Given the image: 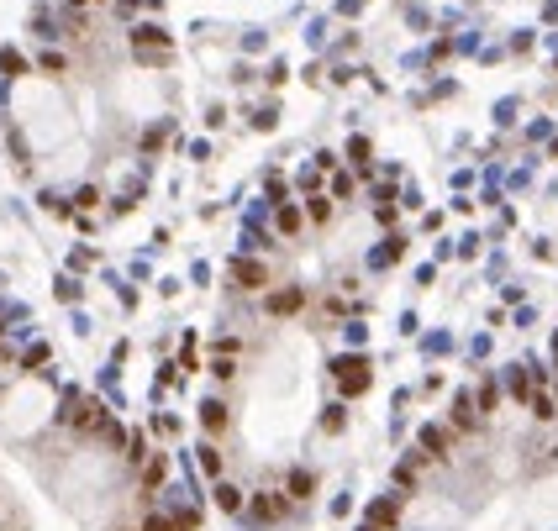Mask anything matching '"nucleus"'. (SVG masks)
<instances>
[{
	"label": "nucleus",
	"mask_w": 558,
	"mask_h": 531,
	"mask_svg": "<svg viewBox=\"0 0 558 531\" xmlns=\"http://www.w3.org/2000/svg\"><path fill=\"white\" fill-rule=\"evenodd\" d=\"M69 421H74V427H85V431H105V427H111L105 410H100V400H79V395L69 400Z\"/></svg>",
	"instance_id": "f257e3e1"
},
{
	"label": "nucleus",
	"mask_w": 558,
	"mask_h": 531,
	"mask_svg": "<svg viewBox=\"0 0 558 531\" xmlns=\"http://www.w3.org/2000/svg\"><path fill=\"white\" fill-rule=\"evenodd\" d=\"M337 384H342V395H364L369 390V368L358 363V358H342L337 363Z\"/></svg>",
	"instance_id": "f03ea898"
},
{
	"label": "nucleus",
	"mask_w": 558,
	"mask_h": 531,
	"mask_svg": "<svg viewBox=\"0 0 558 531\" xmlns=\"http://www.w3.org/2000/svg\"><path fill=\"white\" fill-rule=\"evenodd\" d=\"M285 510H290V495H279V489H263V495H253V515H258V521H279Z\"/></svg>",
	"instance_id": "7ed1b4c3"
},
{
	"label": "nucleus",
	"mask_w": 558,
	"mask_h": 531,
	"mask_svg": "<svg viewBox=\"0 0 558 531\" xmlns=\"http://www.w3.org/2000/svg\"><path fill=\"white\" fill-rule=\"evenodd\" d=\"M364 526H374V531H390L395 526V500H384V505H374V510H369V521Z\"/></svg>",
	"instance_id": "20e7f679"
},
{
	"label": "nucleus",
	"mask_w": 558,
	"mask_h": 531,
	"mask_svg": "<svg viewBox=\"0 0 558 531\" xmlns=\"http://www.w3.org/2000/svg\"><path fill=\"white\" fill-rule=\"evenodd\" d=\"M421 447H427L432 458H443V453H448V431H437V427H427V431H421Z\"/></svg>",
	"instance_id": "39448f33"
},
{
	"label": "nucleus",
	"mask_w": 558,
	"mask_h": 531,
	"mask_svg": "<svg viewBox=\"0 0 558 531\" xmlns=\"http://www.w3.org/2000/svg\"><path fill=\"white\" fill-rule=\"evenodd\" d=\"M216 505H221V510H243V495H237L232 484H221V489H216Z\"/></svg>",
	"instance_id": "423d86ee"
},
{
	"label": "nucleus",
	"mask_w": 558,
	"mask_h": 531,
	"mask_svg": "<svg viewBox=\"0 0 558 531\" xmlns=\"http://www.w3.org/2000/svg\"><path fill=\"white\" fill-rule=\"evenodd\" d=\"M237 279H243L248 289H258L263 284V269H258V263H237Z\"/></svg>",
	"instance_id": "0eeeda50"
},
{
	"label": "nucleus",
	"mask_w": 558,
	"mask_h": 531,
	"mask_svg": "<svg viewBox=\"0 0 558 531\" xmlns=\"http://www.w3.org/2000/svg\"><path fill=\"white\" fill-rule=\"evenodd\" d=\"M295 305H300V295L290 289V295H274V300H269V311H274V316H285V311H295Z\"/></svg>",
	"instance_id": "6e6552de"
},
{
	"label": "nucleus",
	"mask_w": 558,
	"mask_h": 531,
	"mask_svg": "<svg viewBox=\"0 0 558 531\" xmlns=\"http://www.w3.org/2000/svg\"><path fill=\"white\" fill-rule=\"evenodd\" d=\"M137 43L153 48V43H164V32H158V26H137Z\"/></svg>",
	"instance_id": "1a4fd4ad"
},
{
	"label": "nucleus",
	"mask_w": 558,
	"mask_h": 531,
	"mask_svg": "<svg viewBox=\"0 0 558 531\" xmlns=\"http://www.w3.org/2000/svg\"><path fill=\"white\" fill-rule=\"evenodd\" d=\"M206 427H211V431H221V427H227V416H221V405H206Z\"/></svg>",
	"instance_id": "9d476101"
},
{
	"label": "nucleus",
	"mask_w": 558,
	"mask_h": 531,
	"mask_svg": "<svg viewBox=\"0 0 558 531\" xmlns=\"http://www.w3.org/2000/svg\"><path fill=\"white\" fill-rule=\"evenodd\" d=\"M305 489H311V473H290V495H295V500H300V495H305Z\"/></svg>",
	"instance_id": "9b49d317"
},
{
	"label": "nucleus",
	"mask_w": 558,
	"mask_h": 531,
	"mask_svg": "<svg viewBox=\"0 0 558 531\" xmlns=\"http://www.w3.org/2000/svg\"><path fill=\"white\" fill-rule=\"evenodd\" d=\"M158 479H164V463H158V458H153V463H148V468H142V484H148V489H153Z\"/></svg>",
	"instance_id": "f8f14e48"
},
{
	"label": "nucleus",
	"mask_w": 558,
	"mask_h": 531,
	"mask_svg": "<svg viewBox=\"0 0 558 531\" xmlns=\"http://www.w3.org/2000/svg\"><path fill=\"white\" fill-rule=\"evenodd\" d=\"M201 468H206V473H221V458L211 453V447H206V453H201Z\"/></svg>",
	"instance_id": "ddd939ff"
},
{
	"label": "nucleus",
	"mask_w": 558,
	"mask_h": 531,
	"mask_svg": "<svg viewBox=\"0 0 558 531\" xmlns=\"http://www.w3.org/2000/svg\"><path fill=\"white\" fill-rule=\"evenodd\" d=\"M148 531H179V521H164V515H148Z\"/></svg>",
	"instance_id": "4468645a"
}]
</instances>
